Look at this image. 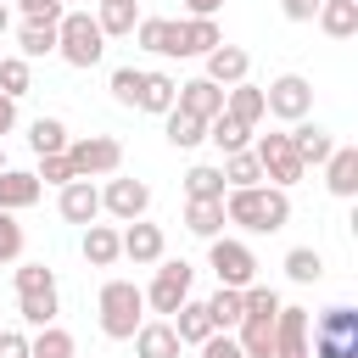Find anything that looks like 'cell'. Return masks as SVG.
<instances>
[{"mask_svg": "<svg viewBox=\"0 0 358 358\" xmlns=\"http://www.w3.org/2000/svg\"><path fill=\"white\" fill-rule=\"evenodd\" d=\"M224 224H241L246 235H274L291 224V190H274V185L224 190Z\"/></svg>", "mask_w": 358, "mask_h": 358, "instance_id": "obj_1", "label": "cell"}, {"mask_svg": "<svg viewBox=\"0 0 358 358\" xmlns=\"http://www.w3.org/2000/svg\"><path fill=\"white\" fill-rule=\"evenodd\" d=\"M95 313H101L106 341H134V330L145 324V296H140L134 280H106L101 296H95Z\"/></svg>", "mask_w": 358, "mask_h": 358, "instance_id": "obj_2", "label": "cell"}, {"mask_svg": "<svg viewBox=\"0 0 358 358\" xmlns=\"http://www.w3.org/2000/svg\"><path fill=\"white\" fill-rule=\"evenodd\" d=\"M56 56L67 67H95L106 56V34L95 28V17L84 6H67L62 11V22H56Z\"/></svg>", "mask_w": 358, "mask_h": 358, "instance_id": "obj_3", "label": "cell"}, {"mask_svg": "<svg viewBox=\"0 0 358 358\" xmlns=\"http://www.w3.org/2000/svg\"><path fill=\"white\" fill-rule=\"evenodd\" d=\"M190 285H196V268L185 257H162L157 274H151V285H140V296H145V308L157 319H173L179 302H190Z\"/></svg>", "mask_w": 358, "mask_h": 358, "instance_id": "obj_4", "label": "cell"}, {"mask_svg": "<svg viewBox=\"0 0 358 358\" xmlns=\"http://www.w3.org/2000/svg\"><path fill=\"white\" fill-rule=\"evenodd\" d=\"M207 268H213V274H218V285H229V291L257 285V252H252L246 241H235V235L207 241Z\"/></svg>", "mask_w": 358, "mask_h": 358, "instance_id": "obj_5", "label": "cell"}, {"mask_svg": "<svg viewBox=\"0 0 358 358\" xmlns=\"http://www.w3.org/2000/svg\"><path fill=\"white\" fill-rule=\"evenodd\" d=\"M67 162L78 179H112L123 168V145L112 134H73L67 140Z\"/></svg>", "mask_w": 358, "mask_h": 358, "instance_id": "obj_6", "label": "cell"}, {"mask_svg": "<svg viewBox=\"0 0 358 358\" xmlns=\"http://www.w3.org/2000/svg\"><path fill=\"white\" fill-rule=\"evenodd\" d=\"M313 112V84L302 73H280L263 84V117H280V123H302Z\"/></svg>", "mask_w": 358, "mask_h": 358, "instance_id": "obj_7", "label": "cell"}, {"mask_svg": "<svg viewBox=\"0 0 358 358\" xmlns=\"http://www.w3.org/2000/svg\"><path fill=\"white\" fill-rule=\"evenodd\" d=\"M252 157H257V168H263V179L274 185V190H291L308 168H302V157L291 151V134H252Z\"/></svg>", "mask_w": 358, "mask_h": 358, "instance_id": "obj_8", "label": "cell"}, {"mask_svg": "<svg viewBox=\"0 0 358 358\" xmlns=\"http://www.w3.org/2000/svg\"><path fill=\"white\" fill-rule=\"evenodd\" d=\"M145 207H151V185H145V179L112 173V179L101 185V213H112L117 224H134V218H145Z\"/></svg>", "mask_w": 358, "mask_h": 358, "instance_id": "obj_9", "label": "cell"}, {"mask_svg": "<svg viewBox=\"0 0 358 358\" xmlns=\"http://www.w3.org/2000/svg\"><path fill=\"white\" fill-rule=\"evenodd\" d=\"M117 246H123V257H129L134 268H157V263L168 257V235H162V224H145V218L123 224V229H117Z\"/></svg>", "mask_w": 358, "mask_h": 358, "instance_id": "obj_10", "label": "cell"}, {"mask_svg": "<svg viewBox=\"0 0 358 358\" xmlns=\"http://www.w3.org/2000/svg\"><path fill=\"white\" fill-rule=\"evenodd\" d=\"M308 324H313V313L308 308H285L280 302V313H274V358H308Z\"/></svg>", "mask_w": 358, "mask_h": 358, "instance_id": "obj_11", "label": "cell"}, {"mask_svg": "<svg viewBox=\"0 0 358 358\" xmlns=\"http://www.w3.org/2000/svg\"><path fill=\"white\" fill-rule=\"evenodd\" d=\"M201 78L207 84H218V90H229V84H246V73H252V56L241 50V45H213L207 56H201Z\"/></svg>", "mask_w": 358, "mask_h": 358, "instance_id": "obj_12", "label": "cell"}, {"mask_svg": "<svg viewBox=\"0 0 358 358\" xmlns=\"http://www.w3.org/2000/svg\"><path fill=\"white\" fill-rule=\"evenodd\" d=\"M56 213H62L67 224H95V218H101V185H95V179L62 185V190H56Z\"/></svg>", "mask_w": 358, "mask_h": 358, "instance_id": "obj_13", "label": "cell"}, {"mask_svg": "<svg viewBox=\"0 0 358 358\" xmlns=\"http://www.w3.org/2000/svg\"><path fill=\"white\" fill-rule=\"evenodd\" d=\"M173 112H190V117L213 123V117L224 112V90H218V84H207V78H185V84H179V95H173Z\"/></svg>", "mask_w": 358, "mask_h": 358, "instance_id": "obj_14", "label": "cell"}, {"mask_svg": "<svg viewBox=\"0 0 358 358\" xmlns=\"http://www.w3.org/2000/svg\"><path fill=\"white\" fill-rule=\"evenodd\" d=\"M291 151L302 157V168H324V157L336 151V134L324 129V123H313V117H302V123H291Z\"/></svg>", "mask_w": 358, "mask_h": 358, "instance_id": "obj_15", "label": "cell"}, {"mask_svg": "<svg viewBox=\"0 0 358 358\" xmlns=\"http://www.w3.org/2000/svg\"><path fill=\"white\" fill-rule=\"evenodd\" d=\"M134 45L151 50V56H179V17H140Z\"/></svg>", "mask_w": 358, "mask_h": 358, "instance_id": "obj_16", "label": "cell"}, {"mask_svg": "<svg viewBox=\"0 0 358 358\" xmlns=\"http://www.w3.org/2000/svg\"><path fill=\"white\" fill-rule=\"evenodd\" d=\"M324 185H330V196H341V201L358 196V145H336V151L324 157Z\"/></svg>", "mask_w": 358, "mask_h": 358, "instance_id": "obj_17", "label": "cell"}, {"mask_svg": "<svg viewBox=\"0 0 358 358\" xmlns=\"http://www.w3.org/2000/svg\"><path fill=\"white\" fill-rule=\"evenodd\" d=\"M45 196V185L28 173V168H6L0 173V213H22V207H34Z\"/></svg>", "mask_w": 358, "mask_h": 358, "instance_id": "obj_18", "label": "cell"}, {"mask_svg": "<svg viewBox=\"0 0 358 358\" xmlns=\"http://www.w3.org/2000/svg\"><path fill=\"white\" fill-rule=\"evenodd\" d=\"M179 352L185 347H179V336H173L168 319H145L134 330V358H179Z\"/></svg>", "mask_w": 358, "mask_h": 358, "instance_id": "obj_19", "label": "cell"}, {"mask_svg": "<svg viewBox=\"0 0 358 358\" xmlns=\"http://www.w3.org/2000/svg\"><path fill=\"white\" fill-rule=\"evenodd\" d=\"M213 45H224L218 17H179V56H207Z\"/></svg>", "mask_w": 358, "mask_h": 358, "instance_id": "obj_20", "label": "cell"}, {"mask_svg": "<svg viewBox=\"0 0 358 358\" xmlns=\"http://www.w3.org/2000/svg\"><path fill=\"white\" fill-rule=\"evenodd\" d=\"M134 22H140V0H95V28L106 39L134 34Z\"/></svg>", "mask_w": 358, "mask_h": 358, "instance_id": "obj_21", "label": "cell"}, {"mask_svg": "<svg viewBox=\"0 0 358 358\" xmlns=\"http://www.w3.org/2000/svg\"><path fill=\"white\" fill-rule=\"evenodd\" d=\"M78 252H84V263H90V268H112V263L123 257V246H117V229H112V224H84V246H78Z\"/></svg>", "mask_w": 358, "mask_h": 358, "instance_id": "obj_22", "label": "cell"}, {"mask_svg": "<svg viewBox=\"0 0 358 358\" xmlns=\"http://www.w3.org/2000/svg\"><path fill=\"white\" fill-rule=\"evenodd\" d=\"M168 324H173V336H179V347H201V341L213 336V319H207V302H196V296H190V302H179V313H173Z\"/></svg>", "mask_w": 358, "mask_h": 358, "instance_id": "obj_23", "label": "cell"}, {"mask_svg": "<svg viewBox=\"0 0 358 358\" xmlns=\"http://www.w3.org/2000/svg\"><path fill=\"white\" fill-rule=\"evenodd\" d=\"M235 341H241L246 358H274V319H263V313H241Z\"/></svg>", "mask_w": 358, "mask_h": 358, "instance_id": "obj_24", "label": "cell"}, {"mask_svg": "<svg viewBox=\"0 0 358 358\" xmlns=\"http://www.w3.org/2000/svg\"><path fill=\"white\" fill-rule=\"evenodd\" d=\"M224 112H229L235 123L257 129V123H263V84H229V90H224Z\"/></svg>", "mask_w": 358, "mask_h": 358, "instance_id": "obj_25", "label": "cell"}, {"mask_svg": "<svg viewBox=\"0 0 358 358\" xmlns=\"http://www.w3.org/2000/svg\"><path fill=\"white\" fill-rule=\"evenodd\" d=\"M330 39H352L358 34V0H319V17H313Z\"/></svg>", "mask_w": 358, "mask_h": 358, "instance_id": "obj_26", "label": "cell"}, {"mask_svg": "<svg viewBox=\"0 0 358 358\" xmlns=\"http://www.w3.org/2000/svg\"><path fill=\"white\" fill-rule=\"evenodd\" d=\"M173 95H179V78H173V73H145V84H140V112L168 117V112H173Z\"/></svg>", "mask_w": 358, "mask_h": 358, "instance_id": "obj_27", "label": "cell"}, {"mask_svg": "<svg viewBox=\"0 0 358 358\" xmlns=\"http://www.w3.org/2000/svg\"><path fill=\"white\" fill-rule=\"evenodd\" d=\"M224 173L213 168V162H196V168H185V201H224Z\"/></svg>", "mask_w": 358, "mask_h": 358, "instance_id": "obj_28", "label": "cell"}, {"mask_svg": "<svg viewBox=\"0 0 358 358\" xmlns=\"http://www.w3.org/2000/svg\"><path fill=\"white\" fill-rule=\"evenodd\" d=\"M185 229L196 241H218L224 235V201H185Z\"/></svg>", "mask_w": 358, "mask_h": 358, "instance_id": "obj_29", "label": "cell"}, {"mask_svg": "<svg viewBox=\"0 0 358 358\" xmlns=\"http://www.w3.org/2000/svg\"><path fill=\"white\" fill-rule=\"evenodd\" d=\"M17 56H22V62L56 56V22H22V28H17Z\"/></svg>", "mask_w": 358, "mask_h": 358, "instance_id": "obj_30", "label": "cell"}, {"mask_svg": "<svg viewBox=\"0 0 358 358\" xmlns=\"http://www.w3.org/2000/svg\"><path fill=\"white\" fill-rule=\"evenodd\" d=\"M67 123L62 117H34L28 123V145H34V157H56V151H67Z\"/></svg>", "mask_w": 358, "mask_h": 358, "instance_id": "obj_31", "label": "cell"}, {"mask_svg": "<svg viewBox=\"0 0 358 358\" xmlns=\"http://www.w3.org/2000/svg\"><path fill=\"white\" fill-rule=\"evenodd\" d=\"M207 140H213L224 157H235V151H252V129H246V123H235L229 112H218V117L207 123Z\"/></svg>", "mask_w": 358, "mask_h": 358, "instance_id": "obj_32", "label": "cell"}, {"mask_svg": "<svg viewBox=\"0 0 358 358\" xmlns=\"http://www.w3.org/2000/svg\"><path fill=\"white\" fill-rule=\"evenodd\" d=\"M162 129H168V145H173V151H196V145L207 140V123L190 117V112H168Z\"/></svg>", "mask_w": 358, "mask_h": 358, "instance_id": "obj_33", "label": "cell"}, {"mask_svg": "<svg viewBox=\"0 0 358 358\" xmlns=\"http://www.w3.org/2000/svg\"><path fill=\"white\" fill-rule=\"evenodd\" d=\"M11 285H17V296H50L56 291V268L50 263H17Z\"/></svg>", "mask_w": 358, "mask_h": 358, "instance_id": "obj_34", "label": "cell"}, {"mask_svg": "<svg viewBox=\"0 0 358 358\" xmlns=\"http://www.w3.org/2000/svg\"><path fill=\"white\" fill-rule=\"evenodd\" d=\"M218 173H224V185H229V190L263 185V168H257V157H252V151H235V157H224V162H218Z\"/></svg>", "mask_w": 358, "mask_h": 358, "instance_id": "obj_35", "label": "cell"}, {"mask_svg": "<svg viewBox=\"0 0 358 358\" xmlns=\"http://www.w3.org/2000/svg\"><path fill=\"white\" fill-rule=\"evenodd\" d=\"M17 313H22L28 330H45V324H56V313H62V291H50V296H17Z\"/></svg>", "mask_w": 358, "mask_h": 358, "instance_id": "obj_36", "label": "cell"}, {"mask_svg": "<svg viewBox=\"0 0 358 358\" xmlns=\"http://www.w3.org/2000/svg\"><path fill=\"white\" fill-rule=\"evenodd\" d=\"M207 319H213V330H235V324H241V291L218 285V291L207 296Z\"/></svg>", "mask_w": 358, "mask_h": 358, "instance_id": "obj_37", "label": "cell"}, {"mask_svg": "<svg viewBox=\"0 0 358 358\" xmlns=\"http://www.w3.org/2000/svg\"><path fill=\"white\" fill-rule=\"evenodd\" d=\"M285 274H291L296 285H313V280L324 274V257H319L313 246H291V252H285Z\"/></svg>", "mask_w": 358, "mask_h": 358, "instance_id": "obj_38", "label": "cell"}, {"mask_svg": "<svg viewBox=\"0 0 358 358\" xmlns=\"http://www.w3.org/2000/svg\"><path fill=\"white\" fill-rule=\"evenodd\" d=\"M28 90H34V67H28L22 56H6V62H0V95L22 101Z\"/></svg>", "mask_w": 358, "mask_h": 358, "instance_id": "obj_39", "label": "cell"}, {"mask_svg": "<svg viewBox=\"0 0 358 358\" xmlns=\"http://www.w3.org/2000/svg\"><path fill=\"white\" fill-rule=\"evenodd\" d=\"M140 84H145V67H112V101L117 106H140Z\"/></svg>", "mask_w": 358, "mask_h": 358, "instance_id": "obj_40", "label": "cell"}, {"mask_svg": "<svg viewBox=\"0 0 358 358\" xmlns=\"http://www.w3.org/2000/svg\"><path fill=\"white\" fill-rule=\"evenodd\" d=\"M319 336H358V308H347V302H336V308H324L319 313V324H313Z\"/></svg>", "mask_w": 358, "mask_h": 358, "instance_id": "obj_41", "label": "cell"}, {"mask_svg": "<svg viewBox=\"0 0 358 358\" xmlns=\"http://www.w3.org/2000/svg\"><path fill=\"white\" fill-rule=\"evenodd\" d=\"M28 246V229L17 224V213H0V263H17Z\"/></svg>", "mask_w": 358, "mask_h": 358, "instance_id": "obj_42", "label": "cell"}, {"mask_svg": "<svg viewBox=\"0 0 358 358\" xmlns=\"http://www.w3.org/2000/svg\"><path fill=\"white\" fill-rule=\"evenodd\" d=\"M34 179H39V185H56V190H62V185H73L78 173H73V162H67V151H56V157H39V168H34Z\"/></svg>", "mask_w": 358, "mask_h": 358, "instance_id": "obj_43", "label": "cell"}, {"mask_svg": "<svg viewBox=\"0 0 358 358\" xmlns=\"http://www.w3.org/2000/svg\"><path fill=\"white\" fill-rule=\"evenodd\" d=\"M308 358H358V336H319V330H313Z\"/></svg>", "mask_w": 358, "mask_h": 358, "instance_id": "obj_44", "label": "cell"}, {"mask_svg": "<svg viewBox=\"0 0 358 358\" xmlns=\"http://www.w3.org/2000/svg\"><path fill=\"white\" fill-rule=\"evenodd\" d=\"M196 358H246V352H241V341H235L229 330H213V336L196 347Z\"/></svg>", "mask_w": 358, "mask_h": 358, "instance_id": "obj_45", "label": "cell"}, {"mask_svg": "<svg viewBox=\"0 0 358 358\" xmlns=\"http://www.w3.org/2000/svg\"><path fill=\"white\" fill-rule=\"evenodd\" d=\"M17 11H22V22H62V0H17Z\"/></svg>", "mask_w": 358, "mask_h": 358, "instance_id": "obj_46", "label": "cell"}, {"mask_svg": "<svg viewBox=\"0 0 358 358\" xmlns=\"http://www.w3.org/2000/svg\"><path fill=\"white\" fill-rule=\"evenodd\" d=\"M0 358H28V330H6L0 324Z\"/></svg>", "mask_w": 358, "mask_h": 358, "instance_id": "obj_47", "label": "cell"}, {"mask_svg": "<svg viewBox=\"0 0 358 358\" xmlns=\"http://www.w3.org/2000/svg\"><path fill=\"white\" fill-rule=\"evenodd\" d=\"M280 11H285V22H313L319 0H280Z\"/></svg>", "mask_w": 358, "mask_h": 358, "instance_id": "obj_48", "label": "cell"}, {"mask_svg": "<svg viewBox=\"0 0 358 358\" xmlns=\"http://www.w3.org/2000/svg\"><path fill=\"white\" fill-rule=\"evenodd\" d=\"M11 129H17V101H11V95H0V140H6Z\"/></svg>", "mask_w": 358, "mask_h": 358, "instance_id": "obj_49", "label": "cell"}, {"mask_svg": "<svg viewBox=\"0 0 358 358\" xmlns=\"http://www.w3.org/2000/svg\"><path fill=\"white\" fill-rule=\"evenodd\" d=\"M185 11H190V17H218L224 0H185Z\"/></svg>", "mask_w": 358, "mask_h": 358, "instance_id": "obj_50", "label": "cell"}, {"mask_svg": "<svg viewBox=\"0 0 358 358\" xmlns=\"http://www.w3.org/2000/svg\"><path fill=\"white\" fill-rule=\"evenodd\" d=\"M6 28H11V6L0 0V34H6Z\"/></svg>", "mask_w": 358, "mask_h": 358, "instance_id": "obj_51", "label": "cell"}, {"mask_svg": "<svg viewBox=\"0 0 358 358\" xmlns=\"http://www.w3.org/2000/svg\"><path fill=\"white\" fill-rule=\"evenodd\" d=\"M0 173H6V145H0Z\"/></svg>", "mask_w": 358, "mask_h": 358, "instance_id": "obj_52", "label": "cell"}, {"mask_svg": "<svg viewBox=\"0 0 358 358\" xmlns=\"http://www.w3.org/2000/svg\"><path fill=\"white\" fill-rule=\"evenodd\" d=\"M62 6H84V0H62Z\"/></svg>", "mask_w": 358, "mask_h": 358, "instance_id": "obj_53", "label": "cell"}, {"mask_svg": "<svg viewBox=\"0 0 358 358\" xmlns=\"http://www.w3.org/2000/svg\"><path fill=\"white\" fill-rule=\"evenodd\" d=\"M0 62H6V50H0Z\"/></svg>", "mask_w": 358, "mask_h": 358, "instance_id": "obj_54", "label": "cell"}, {"mask_svg": "<svg viewBox=\"0 0 358 358\" xmlns=\"http://www.w3.org/2000/svg\"><path fill=\"white\" fill-rule=\"evenodd\" d=\"M28 358H39V352H28Z\"/></svg>", "mask_w": 358, "mask_h": 358, "instance_id": "obj_55", "label": "cell"}, {"mask_svg": "<svg viewBox=\"0 0 358 358\" xmlns=\"http://www.w3.org/2000/svg\"><path fill=\"white\" fill-rule=\"evenodd\" d=\"M179 358H185V352H179Z\"/></svg>", "mask_w": 358, "mask_h": 358, "instance_id": "obj_56", "label": "cell"}]
</instances>
